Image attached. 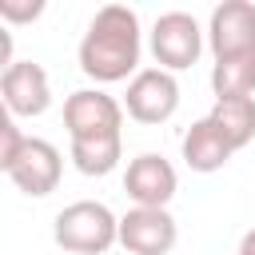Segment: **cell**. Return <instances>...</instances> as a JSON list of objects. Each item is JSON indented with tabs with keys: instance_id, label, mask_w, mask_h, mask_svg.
I'll list each match as a JSON object with an SVG mask.
<instances>
[{
	"instance_id": "obj_1",
	"label": "cell",
	"mask_w": 255,
	"mask_h": 255,
	"mask_svg": "<svg viewBox=\"0 0 255 255\" xmlns=\"http://www.w3.org/2000/svg\"><path fill=\"white\" fill-rule=\"evenodd\" d=\"M72 163L84 175H108L124 155V104L100 88H80L64 100Z\"/></svg>"
},
{
	"instance_id": "obj_2",
	"label": "cell",
	"mask_w": 255,
	"mask_h": 255,
	"mask_svg": "<svg viewBox=\"0 0 255 255\" xmlns=\"http://www.w3.org/2000/svg\"><path fill=\"white\" fill-rule=\"evenodd\" d=\"M139 68V16L128 4H104L84 40H80V72L96 84H120Z\"/></svg>"
},
{
	"instance_id": "obj_3",
	"label": "cell",
	"mask_w": 255,
	"mask_h": 255,
	"mask_svg": "<svg viewBox=\"0 0 255 255\" xmlns=\"http://www.w3.org/2000/svg\"><path fill=\"white\" fill-rule=\"evenodd\" d=\"M52 239L64 255H104L120 243V219L100 199H76L56 215Z\"/></svg>"
},
{
	"instance_id": "obj_4",
	"label": "cell",
	"mask_w": 255,
	"mask_h": 255,
	"mask_svg": "<svg viewBox=\"0 0 255 255\" xmlns=\"http://www.w3.org/2000/svg\"><path fill=\"white\" fill-rule=\"evenodd\" d=\"M207 32L195 24L191 12H163L151 24V56L163 72H183L199 60Z\"/></svg>"
},
{
	"instance_id": "obj_5",
	"label": "cell",
	"mask_w": 255,
	"mask_h": 255,
	"mask_svg": "<svg viewBox=\"0 0 255 255\" xmlns=\"http://www.w3.org/2000/svg\"><path fill=\"white\" fill-rule=\"evenodd\" d=\"M124 108L135 124H167L179 108V84H175V72H163V68H139L131 80H128V92H124Z\"/></svg>"
},
{
	"instance_id": "obj_6",
	"label": "cell",
	"mask_w": 255,
	"mask_h": 255,
	"mask_svg": "<svg viewBox=\"0 0 255 255\" xmlns=\"http://www.w3.org/2000/svg\"><path fill=\"white\" fill-rule=\"evenodd\" d=\"M4 175H8L24 195L44 199V195H52V191L60 187L64 155H60L56 143H48V139H40V135H28L24 147H20V155L4 167Z\"/></svg>"
},
{
	"instance_id": "obj_7",
	"label": "cell",
	"mask_w": 255,
	"mask_h": 255,
	"mask_svg": "<svg viewBox=\"0 0 255 255\" xmlns=\"http://www.w3.org/2000/svg\"><path fill=\"white\" fill-rule=\"evenodd\" d=\"M207 48L215 60H235L255 52V4L251 0H223L211 8L207 20Z\"/></svg>"
},
{
	"instance_id": "obj_8",
	"label": "cell",
	"mask_w": 255,
	"mask_h": 255,
	"mask_svg": "<svg viewBox=\"0 0 255 255\" xmlns=\"http://www.w3.org/2000/svg\"><path fill=\"white\" fill-rule=\"evenodd\" d=\"M0 96L12 120H32L52 108V80L36 60H16L0 76Z\"/></svg>"
},
{
	"instance_id": "obj_9",
	"label": "cell",
	"mask_w": 255,
	"mask_h": 255,
	"mask_svg": "<svg viewBox=\"0 0 255 255\" xmlns=\"http://www.w3.org/2000/svg\"><path fill=\"white\" fill-rule=\"evenodd\" d=\"M179 227L167 207H131L120 215V247L128 255H167Z\"/></svg>"
},
{
	"instance_id": "obj_10",
	"label": "cell",
	"mask_w": 255,
	"mask_h": 255,
	"mask_svg": "<svg viewBox=\"0 0 255 255\" xmlns=\"http://www.w3.org/2000/svg\"><path fill=\"white\" fill-rule=\"evenodd\" d=\"M175 187H179L175 167L163 155H155V151L135 155L128 163V171H124V191H128V199L135 207H167Z\"/></svg>"
},
{
	"instance_id": "obj_11",
	"label": "cell",
	"mask_w": 255,
	"mask_h": 255,
	"mask_svg": "<svg viewBox=\"0 0 255 255\" xmlns=\"http://www.w3.org/2000/svg\"><path fill=\"white\" fill-rule=\"evenodd\" d=\"M183 163L191 167V171H199V175H207V171H219L231 155H235V147L227 143V135L211 124V116H203V120H195L187 131H183Z\"/></svg>"
},
{
	"instance_id": "obj_12",
	"label": "cell",
	"mask_w": 255,
	"mask_h": 255,
	"mask_svg": "<svg viewBox=\"0 0 255 255\" xmlns=\"http://www.w3.org/2000/svg\"><path fill=\"white\" fill-rule=\"evenodd\" d=\"M211 124L227 135V143L239 151L255 139V100L251 96H235V100H215L211 104Z\"/></svg>"
},
{
	"instance_id": "obj_13",
	"label": "cell",
	"mask_w": 255,
	"mask_h": 255,
	"mask_svg": "<svg viewBox=\"0 0 255 255\" xmlns=\"http://www.w3.org/2000/svg\"><path fill=\"white\" fill-rule=\"evenodd\" d=\"M211 92L215 100H235L255 92V52L235 56V60H215L211 64Z\"/></svg>"
},
{
	"instance_id": "obj_14",
	"label": "cell",
	"mask_w": 255,
	"mask_h": 255,
	"mask_svg": "<svg viewBox=\"0 0 255 255\" xmlns=\"http://www.w3.org/2000/svg\"><path fill=\"white\" fill-rule=\"evenodd\" d=\"M24 139H28V135L16 128V120H12V116H4V120H0V171H4L16 155H20Z\"/></svg>"
},
{
	"instance_id": "obj_15",
	"label": "cell",
	"mask_w": 255,
	"mask_h": 255,
	"mask_svg": "<svg viewBox=\"0 0 255 255\" xmlns=\"http://www.w3.org/2000/svg\"><path fill=\"white\" fill-rule=\"evenodd\" d=\"M44 12V4H16V0H0V20L4 24H32Z\"/></svg>"
},
{
	"instance_id": "obj_16",
	"label": "cell",
	"mask_w": 255,
	"mask_h": 255,
	"mask_svg": "<svg viewBox=\"0 0 255 255\" xmlns=\"http://www.w3.org/2000/svg\"><path fill=\"white\" fill-rule=\"evenodd\" d=\"M235 255H255V227H251V231H243V239H239Z\"/></svg>"
}]
</instances>
